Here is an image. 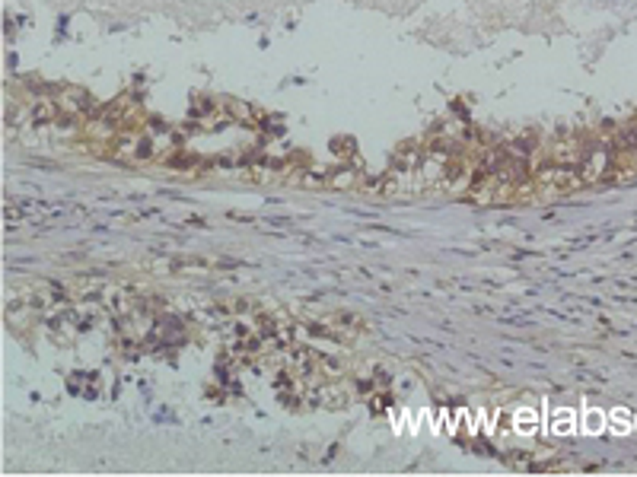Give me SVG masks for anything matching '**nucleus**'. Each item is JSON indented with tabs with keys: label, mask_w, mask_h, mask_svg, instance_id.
Segmentation results:
<instances>
[{
	"label": "nucleus",
	"mask_w": 637,
	"mask_h": 477,
	"mask_svg": "<svg viewBox=\"0 0 637 477\" xmlns=\"http://www.w3.org/2000/svg\"><path fill=\"white\" fill-rule=\"evenodd\" d=\"M548 433H554V436L577 433V414L570 408H554L551 417H548Z\"/></svg>",
	"instance_id": "1"
},
{
	"label": "nucleus",
	"mask_w": 637,
	"mask_h": 477,
	"mask_svg": "<svg viewBox=\"0 0 637 477\" xmlns=\"http://www.w3.org/2000/svg\"><path fill=\"white\" fill-rule=\"evenodd\" d=\"M580 427H583V433H586V436H599V433L609 429V414H603L599 408H586V410H583Z\"/></svg>",
	"instance_id": "2"
},
{
	"label": "nucleus",
	"mask_w": 637,
	"mask_h": 477,
	"mask_svg": "<svg viewBox=\"0 0 637 477\" xmlns=\"http://www.w3.org/2000/svg\"><path fill=\"white\" fill-rule=\"evenodd\" d=\"M539 414H535L532 408H520L516 414H513V429L520 436H532V433H539Z\"/></svg>",
	"instance_id": "3"
},
{
	"label": "nucleus",
	"mask_w": 637,
	"mask_h": 477,
	"mask_svg": "<svg viewBox=\"0 0 637 477\" xmlns=\"http://www.w3.org/2000/svg\"><path fill=\"white\" fill-rule=\"evenodd\" d=\"M609 429L615 436H628V433H634V414H631L628 408H615L609 414Z\"/></svg>",
	"instance_id": "4"
},
{
	"label": "nucleus",
	"mask_w": 637,
	"mask_h": 477,
	"mask_svg": "<svg viewBox=\"0 0 637 477\" xmlns=\"http://www.w3.org/2000/svg\"><path fill=\"white\" fill-rule=\"evenodd\" d=\"M634 429H637V417H634Z\"/></svg>",
	"instance_id": "5"
}]
</instances>
